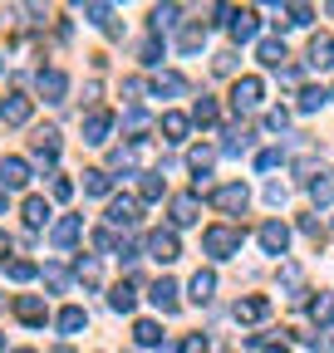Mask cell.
I'll use <instances>...</instances> for the list:
<instances>
[{
	"label": "cell",
	"mask_w": 334,
	"mask_h": 353,
	"mask_svg": "<svg viewBox=\"0 0 334 353\" xmlns=\"http://www.w3.org/2000/svg\"><path fill=\"white\" fill-rule=\"evenodd\" d=\"M261 99H266V83H261L256 74H246V79H236V83H231V103H236V113L261 108Z\"/></svg>",
	"instance_id": "7a4b0ae2"
},
{
	"label": "cell",
	"mask_w": 334,
	"mask_h": 353,
	"mask_svg": "<svg viewBox=\"0 0 334 353\" xmlns=\"http://www.w3.org/2000/svg\"><path fill=\"white\" fill-rule=\"evenodd\" d=\"M315 172H320L315 157H300V162H295V176H300V182H310V187H315Z\"/></svg>",
	"instance_id": "b9f144b4"
},
{
	"label": "cell",
	"mask_w": 334,
	"mask_h": 353,
	"mask_svg": "<svg viewBox=\"0 0 334 353\" xmlns=\"http://www.w3.org/2000/svg\"><path fill=\"white\" fill-rule=\"evenodd\" d=\"M285 123H290V113H285V108H271V113H266V128H271V132H280Z\"/></svg>",
	"instance_id": "bcb514c9"
},
{
	"label": "cell",
	"mask_w": 334,
	"mask_h": 353,
	"mask_svg": "<svg viewBox=\"0 0 334 353\" xmlns=\"http://www.w3.org/2000/svg\"><path fill=\"white\" fill-rule=\"evenodd\" d=\"M108 128H113V113L108 108H94L89 118H84V143H94V148L108 143Z\"/></svg>",
	"instance_id": "9c48e42d"
},
{
	"label": "cell",
	"mask_w": 334,
	"mask_h": 353,
	"mask_svg": "<svg viewBox=\"0 0 334 353\" xmlns=\"http://www.w3.org/2000/svg\"><path fill=\"white\" fill-rule=\"evenodd\" d=\"M256 54H261V64H271V69H285V59H290L280 39H261V50H256Z\"/></svg>",
	"instance_id": "cb8c5ba5"
},
{
	"label": "cell",
	"mask_w": 334,
	"mask_h": 353,
	"mask_svg": "<svg viewBox=\"0 0 334 353\" xmlns=\"http://www.w3.org/2000/svg\"><path fill=\"white\" fill-rule=\"evenodd\" d=\"M148 255H153V260H162V265H173V260L182 255L177 231H148Z\"/></svg>",
	"instance_id": "5b68a950"
},
{
	"label": "cell",
	"mask_w": 334,
	"mask_h": 353,
	"mask_svg": "<svg viewBox=\"0 0 334 353\" xmlns=\"http://www.w3.org/2000/svg\"><path fill=\"white\" fill-rule=\"evenodd\" d=\"M15 353H35V348H15Z\"/></svg>",
	"instance_id": "11a10c76"
},
{
	"label": "cell",
	"mask_w": 334,
	"mask_h": 353,
	"mask_svg": "<svg viewBox=\"0 0 334 353\" xmlns=\"http://www.w3.org/2000/svg\"><path fill=\"white\" fill-rule=\"evenodd\" d=\"M241 241H246L241 226H206V231H202V250L212 255V260H231V255H241Z\"/></svg>",
	"instance_id": "6da1fadb"
},
{
	"label": "cell",
	"mask_w": 334,
	"mask_h": 353,
	"mask_svg": "<svg viewBox=\"0 0 334 353\" xmlns=\"http://www.w3.org/2000/svg\"><path fill=\"white\" fill-rule=\"evenodd\" d=\"M202 44H206V25H187L182 39H177V50H182V54H197Z\"/></svg>",
	"instance_id": "f546056e"
},
{
	"label": "cell",
	"mask_w": 334,
	"mask_h": 353,
	"mask_svg": "<svg viewBox=\"0 0 334 353\" xmlns=\"http://www.w3.org/2000/svg\"><path fill=\"white\" fill-rule=\"evenodd\" d=\"M0 250H10V236H6V231H0Z\"/></svg>",
	"instance_id": "816d5d0a"
},
{
	"label": "cell",
	"mask_w": 334,
	"mask_h": 353,
	"mask_svg": "<svg viewBox=\"0 0 334 353\" xmlns=\"http://www.w3.org/2000/svg\"><path fill=\"white\" fill-rule=\"evenodd\" d=\"M202 221V201L187 192V196H173V226H197Z\"/></svg>",
	"instance_id": "8fae6325"
},
{
	"label": "cell",
	"mask_w": 334,
	"mask_h": 353,
	"mask_svg": "<svg viewBox=\"0 0 334 353\" xmlns=\"http://www.w3.org/2000/svg\"><path fill=\"white\" fill-rule=\"evenodd\" d=\"M0 211H6V192H0Z\"/></svg>",
	"instance_id": "f5cc1de1"
},
{
	"label": "cell",
	"mask_w": 334,
	"mask_h": 353,
	"mask_svg": "<svg viewBox=\"0 0 334 353\" xmlns=\"http://www.w3.org/2000/svg\"><path fill=\"white\" fill-rule=\"evenodd\" d=\"M148 88H153V99H182L187 94V79L182 74H157Z\"/></svg>",
	"instance_id": "4fadbf2b"
},
{
	"label": "cell",
	"mask_w": 334,
	"mask_h": 353,
	"mask_svg": "<svg viewBox=\"0 0 334 353\" xmlns=\"http://www.w3.org/2000/svg\"><path fill=\"white\" fill-rule=\"evenodd\" d=\"M35 157L45 162V167H55V157H59V132L55 128H45V138L35 143Z\"/></svg>",
	"instance_id": "7402d4cb"
},
{
	"label": "cell",
	"mask_w": 334,
	"mask_h": 353,
	"mask_svg": "<svg viewBox=\"0 0 334 353\" xmlns=\"http://www.w3.org/2000/svg\"><path fill=\"white\" fill-rule=\"evenodd\" d=\"M123 128H128V132H143V128H148V113H128V118H123Z\"/></svg>",
	"instance_id": "f907efd6"
},
{
	"label": "cell",
	"mask_w": 334,
	"mask_h": 353,
	"mask_svg": "<svg viewBox=\"0 0 334 353\" xmlns=\"http://www.w3.org/2000/svg\"><path fill=\"white\" fill-rule=\"evenodd\" d=\"M310 69H334V39L329 34L310 39Z\"/></svg>",
	"instance_id": "2e32d148"
},
{
	"label": "cell",
	"mask_w": 334,
	"mask_h": 353,
	"mask_svg": "<svg viewBox=\"0 0 334 353\" xmlns=\"http://www.w3.org/2000/svg\"><path fill=\"white\" fill-rule=\"evenodd\" d=\"M138 221H143V206L133 196H113L108 201V226L113 231H128V226H138Z\"/></svg>",
	"instance_id": "3957f363"
},
{
	"label": "cell",
	"mask_w": 334,
	"mask_h": 353,
	"mask_svg": "<svg viewBox=\"0 0 334 353\" xmlns=\"http://www.w3.org/2000/svg\"><path fill=\"white\" fill-rule=\"evenodd\" d=\"M266 314H271V299H266V294H250V299L236 304V319H241V324H256V319H266Z\"/></svg>",
	"instance_id": "9a60e30c"
},
{
	"label": "cell",
	"mask_w": 334,
	"mask_h": 353,
	"mask_svg": "<svg viewBox=\"0 0 334 353\" xmlns=\"http://www.w3.org/2000/svg\"><path fill=\"white\" fill-rule=\"evenodd\" d=\"M280 162H285V152H280V148H266V152L256 157V172H275Z\"/></svg>",
	"instance_id": "60d3db41"
},
{
	"label": "cell",
	"mask_w": 334,
	"mask_h": 353,
	"mask_svg": "<svg viewBox=\"0 0 334 353\" xmlns=\"http://www.w3.org/2000/svg\"><path fill=\"white\" fill-rule=\"evenodd\" d=\"M84 20H89V25H108V30H113V6H84Z\"/></svg>",
	"instance_id": "f35d334b"
},
{
	"label": "cell",
	"mask_w": 334,
	"mask_h": 353,
	"mask_svg": "<svg viewBox=\"0 0 334 353\" xmlns=\"http://www.w3.org/2000/svg\"><path fill=\"white\" fill-rule=\"evenodd\" d=\"M310 196H315V206H329V201H334V182H315Z\"/></svg>",
	"instance_id": "7bdbcfd3"
},
{
	"label": "cell",
	"mask_w": 334,
	"mask_h": 353,
	"mask_svg": "<svg viewBox=\"0 0 334 353\" xmlns=\"http://www.w3.org/2000/svg\"><path fill=\"white\" fill-rule=\"evenodd\" d=\"M138 59H143V64H157V59H162V39H157V34H148V39L138 44Z\"/></svg>",
	"instance_id": "8d00e7d4"
},
{
	"label": "cell",
	"mask_w": 334,
	"mask_h": 353,
	"mask_svg": "<svg viewBox=\"0 0 334 353\" xmlns=\"http://www.w3.org/2000/svg\"><path fill=\"white\" fill-rule=\"evenodd\" d=\"M45 221H50V201H45V196H30V201H25V226L39 231Z\"/></svg>",
	"instance_id": "44dd1931"
},
{
	"label": "cell",
	"mask_w": 334,
	"mask_h": 353,
	"mask_svg": "<svg viewBox=\"0 0 334 353\" xmlns=\"http://www.w3.org/2000/svg\"><path fill=\"white\" fill-rule=\"evenodd\" d=\"M310 319H315V324H334V294L310 299Z\"/></svg>",
	"instance_id": "1f68e13d"
},
{
	"label": "cell",
	"mask_w": 334,
	"mask_h": 353,
	"mask_svg": "<svg viewBox=\"0 0 334 353\" xmlns=\"http://www.w3.org/2000/svg\"><path fill=\"white\" fill-rule=\"evenodd\" d=\"M108 304L118 309V314H133V304H138V294H133V285L123 280V285H113V294H108Z\"/></svg>",
	"instance_id": "d4e9b609"
},
{
	"label": "cell",
	"mask_w": 334,
	"mask_h": 353,
	"mask_svg": "<svg viewBox=\"0 0 334 353\" xmlns=\"http://www.w3.org/2000/svg\"><path fill=\"white\" fill-rule=\"evenodd\" d=\"M226 25H231V39L246 44V39H256V30H261V10H226Z\"/></svg>",
	"instance_id": "8992f818"
},
{
	"label": "cell",
	"mask_w": 334,
	"mask_h": 353,
	"mask_svg": "<svg viewBox=\"0 0 334 353\" xmlns=\"http://www.w3.org/2000/svg\"><path fill=\"white\" fill-rule=\"evenodd\" d=\"M148 299L162 309V314H177V309H182V299H177V280H167V275L148 285Z\"/></svg>",
	"instance_id": "52a82bcc"
},
{
	"label": "cell",
	"mask_w": 334,
	"mask_h": 353,
	"mask_svg": "<svg viewBox=\"0 0 334 353\" xmlns=\"http://www.w3.org/2000/svg\"><path fill=\"white\" fill-rule=\"evenodd\" d=\"M212 162H217V152H212V148H192V152H187V167L197 172V182H202L206 172H212Z\"/></svg>",
	"instance_id": "f1b7e54d"
},
{
	"label": "cell",
	"mask_w": 334,
	"mask_h": 353,
	"mask_svg": "<svg viewBox=\"0 0 334 353\" xmlns=\"http://www.w3.org/2000/svg\"><path fill=\"white\" fill-rule=\"evenodd\" d=\"M133 339H138L143 348H157V343H162V329H157V319H138V324H133Z\"/></svg>",
	"instance_id": "4316f807"
},
{
	"label": "cell",
	"mask_w": 334,
	"mask_h": 353,
	"mask_svg": "<svg viewBox=\"0 0 334 353\" xmlns=\"http://www.w3.org/2000/svg\"><path fill=\"white\" fill-rule=\"evenodd\" d=\"M64 94H69L64 69H39V99H45V103H64Z\"/></svg>",
	"instance_id": "ba28073f"
},
{
	"label": "cell",
	"mask_w": 334,
	"mask_h": 353,
	"mask_svg": "<svg viewBox=\"0 0 334 353\" xmlns=\"http://www.w3.org/2000/svg\"><path fill=\"white\" fill-rule=\"evenodd\" d=\"M162 132H167V143H182L192 132V118L187 113H162Z\"/></svg>",
	"instance_id": "d6986e66"
},
{
	"label": "cell",
	"mask_w": 334,
	"mask_h": 353,
	"mask_svg": "<svg viewBox=\"0 0 334 353\" xmlns=\"http://www.w3.org/2000/svg\"><path fill=\"white\" fill-rule=\"evenodd\" d=\"M84 324H89V314H84L79 304H69V309H59V334H79Z\"/></svg>",
	"instance_id": "484cf974"
},
{
	"label": "cell",
	"mask_w": 334,
	"mask_h": 353,
	"mask_svg": "<svg viewBox=\"0 0 334 353\" xmlns=\"http://www.w3.org/2000/svg\"><path fill=\"white\" fill-rule=\"evenodd\" d=\"M285 245H290V231L280 226V221H266L261 226V250L266 255H285Z\"/></svg>",
	"instance_id": "7c38bea8"
},
{
	"label": "cell",
	"mask_w": 334,
	"mask_h": 353,
	"mask_svg": "<svg viewBox=\"0 0 334 353\" xmlns=\"http://www.w3.org/2000/svg\"><path fill=\"white\" fill-rule=\"evenodd\" d=\"M0 118H6L10 128H20V123H30V99H25V94H10L6 103H0Z\"/></svg>",
	"instance_id": "e0dca14e"
},
{
	"label": "cell",
	"mask_w": 334,
	"mask_h": 353,
	"mask_svg": "<svg viewBox=\"0 0 334 353\" xmlns=\"http://www.w3.org/2000/svg\"><path fill=\"white\" fill-rule=\"evenodd\" d=\"M177 15H182V6H157V10H153V30H167V25H177Z\"/></svg>",
	"instance_id": "74e56055"
},
{
	"label": "cell",
	"mask_w": 334,
	"mask_h": 353,
	"mask_svg": "<svg viewBox=\"0 0 334 353\" xmlns=\"http://www.w3.org/2000/svg\"><path fill=\"white\" fill-rule=\"evenodd\" d=\"M177 353H212V339H206V334H187L177 343Z\"/></svg>",
	"instance_id": "ab89813d"
},
{
	"label": "cell",
	"mask_w": 334,
	"mask_h": 353,
	"mask_svg": "<svg viewBox=\"0 0 334 353\" xmlns=\"http://www.w3.org/2000/svg\"><path fill=\"white\" fill-rule=\"evenodd\" d=\"M25 182H30L25 157H0V187H25Z\"/></svg>",
	"instance_id": "5bb4252c"
},
{
	"label": "cell",
	"mask_w": 334,
	"mask_h": 353,
	"mask_svg": "<svg viewBox=\"0 0 334 353\" xmlns=\"http://www.w3.org/2000/svg\"><path fill=\"white\" fill-rule=\"evenodd\" d=\"M217 118H222L217 99H197V103H192V123H202V128H212Z\"/></svg>",
	"instance_id": "83f0119b"
},
{
	"label": "cell",
	"mask_w": 334,
	"mask_h": 353,
	"mask_svg": "<svg viewBox=\"0 0 334 353\" xmlns=\"http://www.w3.org/2000/svg\"><path fill=\"white\" fill-rule=\"evenodd\" d=\"M50 192L64 201V196H74V182H69V176H55V182H50Z\"/></svg>",
	"instance_id": "c3c4849f"
},
{
	"label": "cell",
	"mask_w": 334,
	"mask_h": 353,
	"mask_svg": "<svg viewBox=\"0 0 334 353\" xmlns=\"http://www.w3.org/2000/svg\"><path fill=\"white\" fill-rule=\"evenodd\" d=\"M300 231H305L310 241H324V231H320V221H315V216H300Z\"/></svg>",
	"instance_id": "7dc6e473"
},
{
	"label": "cell",
	"mask_w": 334,
	"mask_h": 353,
	"mask_svg": "<svg viewBox=\"0 0 334 353\" xmlns=\"http://www.w3.org/2000/svg\"><path fill=\"white\" fill-rule=\"evenodd\" d=\"M246 201H250V192H246L241 182H226V187H217V192H212V206H217V211H226V216H241V211H246Z\"/></svg>",
	"instance_id": "277c9868"
},
{
	"label": "cell",
	"mask_w": 334,
	"mask_h": 353,
	"mask_svg": "<svg viewBox=\"0 0 334 353\" xmlns=\"http://www.w3.org/2000/svg\"><path fill=\"white\" fill-rule=\"evenodd\" d=\"M6 275H10L15 285H25V280L39 275V265H35V260H10V265H6Z\"/></svg>",
	"instance_id": "d6a6232c"
},
{
	"label": "cell",
	"mask_w": 334,
	"mask_h": 353,
	"mask_svg": "<svg viewBox=\"0 0 334 353\" xmlns=\"http://www.w3.org/2000/svg\"><path fill=\"white\" fill-rule=\"evenodd\" d=\"M212 64H217V74H231V69H236V50H222Z\"/></svg>",
	"instance_id": "f6af8a7d"
},
{
	"label": "cell",
	"mask_w": 334,
	"mask_h": 353,
	"mask_svg": "<svg viewBox=\"0 0 334 353\" xmlns=\"http://www.w3.org/2000/svg\"><path fill=\"white\" fill-rule=\"evenodd\" d=\"M45 285H50L55 294H64V290H69V270H64V265H45Z\"/></svg>",
	"instance_id": "d590c367"
},
{
	"label": "cell",
	"mask_w": 334,
	"mask_h": 353,
	"mask_svg": "<svg viewBox=\"0 0 334 353\" xmlns=\"http://www.w3.org/2000/svg\"><path fill=\"white\" fill-rule=\"evenodd\" d=\"M15 314H20L25 324H35V329H39V324L50 319V309H45V299H39V294H20V299H15Z\"/></svg>",
	"instance_id": "30bf717a"
},
{
	"label": "cell",
	"mask_w": 334,
	"mask_h": 353,
	"mask_svg": "<svg viewBox=\"0 0 334 353\" xmlns=\"http://www.w3.org/2000/svg\"><path fill=\"white\" fill-rule=\"evenodd\" d=\"M74 275L89 285V290H99V260H94V255H79V260H74Z\"/></svg>",
	"instance_id": "4dcf8cb0"
},
{
	"label": "cell",
	"mask_w": 334,
	"mask_h": 353,
	"mask_svg": "<svg viewBox=\"0 0 334 353\" xmlns=\"http://www.w3.org/2000/svg\"><path fill=\"white\" fill-rule=\"evenodd\" d=\"M143 201H162V176H148L143 182Z\"/></svg>",
	"instance_id": "ee69618b"
},
{
	"label": "cell",
	"mask_w": 334,
	"mask_h": 353,
	"mask_svg": "<svg viewBox=\"0 0 334 353\" xmlns=\"http://www.w3.org/2000/svg\"><path fill=\"white\" fill-rule=\"evenodd\" d=\"M212 294H217V275H212V270H197V275H192V299L206 304Z\"/></svg>",
	"instance_id": "603a6c76"
},
{
	"label": "cell",
	"mask_w": 334,
	"mask_h": 353,
	"mask_svg": "<svg viewBox=\"0 0 334 353\" xmlns=\"http://www.w3.org/2000/svg\"><path fill=\"white\" fill-rule=\"evenodd\" d=\"M55 353H74V348H55Z\"/></svg>",
	"instance_id": "db71d44e"
},
{
	"label": "cell",
	"mask_w": 334,
	"mask_h": 353,
	"mask_svg": "<svg viewBox=\"0 0 334 353\" xmlns=\"http://www.w3.org/2000/svg\"><path fill=\"white\" fill-rule=\"evenodd\" d=\"M0 64H6V59H0Z\"/></svg>",
	"instance_id": "6f0895ef"
},
{
	"label": "cell",
	"mask_w": 334,
	"mask_h": 353,
	"mask_svg": "<svg viewBox=\"0 0 334 353\" xmlns=\"http://www.w3.org/2000/svg\"><path fill=\"white\" fill-rule=\"evenodd\" d=\"M84 192H89V196H108V192H113V176H108L104 167L84 172Z\"/></svg>",
	"instance_id": "ffe728a7"
},
{
	"label": "cell",
	"mask_w": 334,
	"mask_h": 353,
	"mask_svg": "<svg viewBox=\"0 0 334 353\" xmlns=\"http://www.w3.org/2000/svg\"><path fill=\"white\" fill-rule=\"evenodd\" d=\"M94 250H118V241H113V231H94Z\"/></svg>",
	"instance_id": "681fc988"
},
{
	"label": "cell",
	"mask_w": 334,
	"mask_h": 353,
	"mask_svg": "<svg viewBox=\"0 0 334 353\" xmlns=\"http://www.w3.org/2000/svg\"><path fill=\"white\" fill-rule=\"evenodd\" d=\"M79 236H84V221H79V216H64V221H59V226L50 231V241H55L59 250H64V245H74Z\"/></svg>",
	"instance_id": "ac0fdd59"
},
{
	"label": "cell",
	"mask_w": 334,
	"mask_h": 353,
	"mask_svg": "<svg viewBox=\"0 0 334 353\" xmlns=\"http://www.w3.org/2000/svg\"><path fill=\"white\" fill-rule=\"evenodd\" d=\"M324 99H329V94H324V88H315V83H310V88H300V113H315V108H324Z\"/></svg>",
	"instance_id": "e575fe53"
},
{
	"label": "cell",
	"mask_w": 334,
	"mask_h": 353,
	"mask_svg": "<svg viewBox=\"0 0 334 353\" xmlns=\"http://www.w3.org/2000/svg\"><path fill=\"white\" fill-rule=\"evenodd\" d=\"M266 353H285V348H266Z\"/></svg>",
	"instance_id": "9f6ffc18"
},
{
	"label": "cell",
	"mask_w": 334,
	"mask_h": 353,
	"mask_svg": "<svg viewBox=\"0 0 334 353\" xmlns=\"http://www.w3.org/2000/svg\"><path fill=\"white\" fill-rule=\"evenodd\" d=\"M246 148H250V132H246V128H231V132H226V143H222V152L236 157V152H246Z\"/></svg>",
	"instance_id": "836d02e7"
}]
</instances>
